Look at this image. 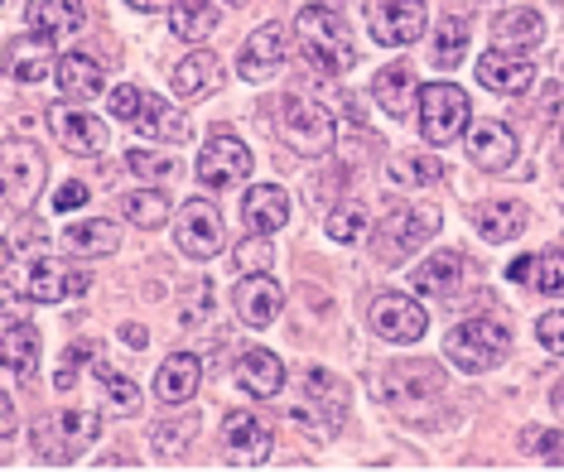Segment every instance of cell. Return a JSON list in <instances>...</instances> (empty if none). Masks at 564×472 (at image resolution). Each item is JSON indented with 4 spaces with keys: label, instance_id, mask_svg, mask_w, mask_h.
<instances>
[{
    "label": "cell",
    "instance_id": "cell-36",
    "mask_svg": "<svg viewBox=\"0 0 564 472\" xmlns=\"http://www.w3.org/2000/svg\"><path fill=\"white\" fill-rule=\"evenodd\" d=\"M97 381H101V395L111 400V410H117V415H135L140 410V391L131 386V376H126V372L97 362Z\"/></svg>",
    "mask_w": 564,
    "mask_h": 472
},
{
    "label": "cell",
    "instance_id": "cell-37",
    "mask_svg": "<svg viewBox=\"0 0 564 472\" xmlns=\"http://www.w3.org/2000/svg\"><path fill=\"white\" fill-rule=\"evenodd\" d=\"M367 232H371V217H367L362 202H343V208L328 217V237L343 241V246H357Z\"/></svg>",
    "mask_w": 564,
    "mask_h": 472
},
{
    "label": "cell",
    "instance_id": "cell-22",
    "mask_svg": "<svg viewBox=\"0 0 564 472\" xmlns=\"http://www.w3.org/2000/svg\"><path fill=\"white\" fill-rule=\"evenodd\" d=\"M241 217H247L251 232L271 237V232H280V227L290 222V194L280 184H256L251 194L241 198Z\"/></svg>",
    "mask_w": 564,
    "mask_h": 472
},
{
    "label": "cell",
    "instance_id": "cell-26",
    "mask_svg": "<svg viewBox=\"0 0 564 472\" xmlns=\"http://www.w3.org/2000/svg\"><path fill=\"white\" fill-rule=\"evenodd\" d=\"M217 83H223V63L208 48H198V54H188L184 63L174 68V92L184 101H203L217 92Z\"/></svg>",
    "mask_w": 564,
    "mask_h": 472
},
{
    "label": "cell",
    "instance_id": "cell-43",
    "mask_svg": "<svg viewBox=\"0 0 564 472\" xmlns=\"http://www.w3.org/2000/svg\"><path fill=\"white\" fill-rule=\"evenodd\" d=\"M304 386H310L314 400L333 405V410H343V405H348V386H343L338 376H328L324 366H310V372H304Z\"/></svg>",
    "mask_w": 564,
    "mask_h": 472
},
{
    "label": "cell",
    "instance_id": "cell-3",
    "mask_svg": "<svg viewBox=\"0 0 564 472\" xmlns=\"http://www.w3.org/2000/svg\"><path fill=\"white\" fill-rule=\"evenodd\" d=\"M473 107H468V92L454 83H430L420 87V131H425L430 145H448L458 140V131L468 125Z\"/></svg>",
    "mask_w": 564,
    "mask_h": 472
},
{
    "label": "cell",
    "instance_id": "cell-25",
    "mask_svg": "<svg viewBox=\"0 0 564 472\" xmlns=\"http://www.w3.org/2000/svg\"><path fill=\"white\" fill-rule=\"evenodd\" d=\"M54 83L63 87V97H68V101H93V97H101V87H107V73H101L97 58L68 54V58H58Z\"/></svg>",
    "mask_w": 564,
    "mask_h": 472
},
{
    "label": "cell",
    "instance_id": "cell-27",
    "mask_svg": "<svg viewBox=\"0 0 564 472\" xmlns=\"http://www.w3.org/2000/svg\"><path fill=\"white\" fill-rule=\"evenodd\" d=\"M473 222H478V232L487 241H517L525 232V222H531V212H525V202H517V198H497V202H482V208L473 212Z\"/></svg>",
    "mask_w": 564,
    "mask_h": 472
},
{
    "label": "cell",
    "instance_id": "cell-2",
    "mask_svg": "<svg viewBox=\"0 0 564 472\" xmlns=\"http://www.w3.org/2000/svg\"><path fill=\"white\" fill-rule=\"evenodd\" d=\"M507 348H511V333L502 323H492V318L458 323L454 333H448V342H444L448 362H454L458 372H492V366L507 356Z\"/></svg>",
    "mask_w": 564,
    "mask_h": 472
},
{
    "label": "cell",
    "instance_id": "cell-39",
    "mask_svg": "<svg viewBox=\"0 0 564 472\" xmlns=\"http://www.w3.org/2000/svg\"><path fill=\"white\" fill-rule=\"evenodd\" d=\"M237 271L241 275H265L271 271V261H275V251H271V237H261V232H251L247 241H237Z\"/></svg>",
    "mask_w": 564,
    "mask_h": 472
},
{
    "label": "cell",
    "instance_id": "cell-49",
    "mask_svg": "<svg viewBox=\"0 0 564 472\" xmlns=\"http://www.w3.org/2000/svg\"><path fill=\"white\" fill-rule=\"evenodd\" d=\"M531 265H535V256H521V261H511V279H517V285H525V279H531Z\"/></svg>",
    "mask_w": 564,
    "mask_h": 472
},
{
    "label": "cell",
    "instance_id": "cell-10",
    "mask_svg": "<svg viewBox=\"0 0 564 472\" xmlns=\"http://www.w3.org/2000/svg\"><path fill=\"white\" fill-rule=\"evenodd\" d=\"M48 117V131H54V140L63 150H73V155H107V145H111V135H107V125H101L97 117H87V111H78L73 101H58V107H48L44 111Z\"/></svg>",
    "mask_w": 564,
    "mask_h": 472
},
{
    "label": "cell",
    "instance_id": "cell-53",
    "mask_svg": "<svg viewBox=\"0 0 564 472\" xmlns=\"http://www.w3.org/2000/svg\"><path fill=\"white\" fill-rule=\"evenodd\" d=\"M555 405H560V410H564V386H560V391H555Z\"/></svg>",
    "mask_w": 564,
    "mask_h": 472
},
{
    "label": "cell",
    "instance_id": "cell-17",
    "mask_svg": "<svg viewBox=\"0 0 564 472\" xmlns=\"http://www.w3.org/2000/svg\"><path fill=\"white\" fill-rule=\"evenodd\" d=\"M280 63H285V30H280V24H261V30L241 44L237 73L247 83H265V78H275L280 73Z\"/></svg>",
    "mask_w": 564,
    "mask_h": 472
},
{
    "label": "cell",
    "instance_id": "cell-55",
    "mask_svg": "<svg viewBox=\"0 0 564 472\" xmlns=\"http://www.w3.org/2000/svg\"><path fill=\"white\" fill-rule=\"evenodd\" d=\"M324 6H333V0H324Z\"/></svg>",
    "mask_w": 564,
    "mask_h": 472
},
{
    "label": "cell",
    "instance_id": "cell-23",
    "mask_svg": "<svg viewBox=\"0 0 564 472\" xmlns=\"http://www.w3.org/2000/svg\"><path fill=\"white\" fill-rule=\"evenodd\" d=\"M237 386L271 400V395H280V386H285V362L265 348H247L237 356Z\"/></svg>",
    "mask_w": 564,
    "mask_h": 472
},
{
    "label": "cell",
    "instance_id": "cell-14",
    "mask_svg": "<svg viewBox=\"0 0 564 472\" xmlns=\"http://www.w3.org/2000/svg\"><path fill=\"white\" fill-rule=\"evenodd\" d=\"M371 328L387 342H420L430 328V314L405 295H377L371 299Z\"/></svg>",
    "mask_w": 564,
    "mask_h": 472
},
{
    "label": "cell",
    "instance_id": "cell-32",
    "mask_svg": "<svg viewBox=\"0 0 564 472\" xmlns=\"http://www.w3.org/2000/svg\"><path fill=\"white\" fill-rule=\"evenodd\" d=\"M131 125L140 135H150V140H184L188 135V121L178 117L164 97H145V107H140V117Z\"/></svg>",
    "mask_w": 564,
    "mask_h": 472
},
{
    "label": "cell",
    "instance_id": "cell-31",
    "mask_svg": "<svg viewBox=\"0 0 564 472\" xmlns=\"http://www.w3.org/2000/svg\"><path fill=\"white\" fill-rule=\"evenodd\" d=\"M170 30H174V40H208L217 30V6L213 0H174Z\"/></svg>",
    "mask_w": 564,
    "mask_h": 472
},
{
    "label": "cell",
    "instance_id": "cell-44",
    "mask_svg": "<svg viewBox=\"0 0 564 472\" xmlns=\"http://www.w3.org/2000/svg\"><path fill=\"white\" fill-rule=\"evenodd\" d=\"M535 338H541V348L550 356H564V309H550L535 318Z\"/></svg>",
    "mask_w": 564,
    "mask_h": 472
},
{
    "label": "cell",
    "instance_id": "cell-51",
    "mask_svg": "<svg viewBox=\"0 0 564 472\" xmlns=\"http://www.w3.org/2000/svg\"><path fill=\"white\" fill-rule=\"evenodd\" d=\"M121 342H131V348H145V328H140V323H126V328H121Z\"/></svg>",
    "mask_w": 564,
    "mask_h": 472
},
{
    "label": "cell",
    "instance_id": "cell-21",
    "mask_svg": "<svg viewBox=\"0 0 564 472\" xmlns=\"http://www.w3.org/2000/svg\"><path fill=\"white\" fill-rule=\"evenodd\" d=\"M198 381H203V362L194 352H174L164 356V366L155 372V395L164 405H188L198 395Z\"/></svg>",
    "mask_w": 564,
    "mask_h": 472
},
{
    "label": "cell",
    "instance_id": "cell-13",
    "mask_svg": "<svg viewBox=\"0 0 564 472\" xmlns=\"http://www.w3.org/2000/svg\"><path fill=\"white\" fill-rule=\"evenodd\" d=\"M223 443H227V458L232 468H261L271 458V429L261 425L251 410H227L223 419Z\"/></svg>",
    "mask_w": 564,
    "mask_h": 472
},
{
    "label": "cell",
    "instance_id": "cell-34",
    "mask_svg": "<svg viewBox=\"0 0 564 472\" xmlns=\"http://www.w3.org/2000/svg\"><path fill=\"white\" fill-rule=\"evenodd\" d=\"M387 174L395 178L401 188H425V184H434L444 169H440V160L434 155H391L387 160Z\"/></svg>",
    "mask_w": 564,
    "mask_h": 472
},
{
    "label": "cell",
    "instance_id": "cell-46",
    "mask_svg": "<svg viewBox=\"0 0 564 472\" xmlns=\"http://www.w3.org/2000/svg\"><path fill=\"white\" fill-rule=\"evenodd\" d=\"M87 198H93V194H87V184H78V178H68V184H63L58 194H54V208H58V212H73V208H83Z\"/></svg>",
    "mask_w": 564,
    "mask_h": 472
},
{
    "label": "cell",
    "instance_id": "cell-8",
    "mask_svg": "<svg viewBox=\"0 0 564 472\" xmlns=\"http://www.w3.org/2000/svg\"><path fill=\"white\" fill-rule=\"evenodd\" d=\"M367 20H371V34L391 48H405L425 34V20H430V6L425 0H371L367 6Z\"/></svg>",
    "mask_w": 564,
    "mask_h": 472
},
{
    "label": "cell",
    "instance_id": "cell-38",
    "mask_svg": "<svg viewBox=\"0 0 564 472\" xmlns=\"http://www.w3.org/2000/svg\"><path fill=\"white\" fill-rule=\"evenodd\" d=\"M188 443H194V419H164V425H155V433H150V449L160 458H178Z\"/></svg>",
    "mask_w": 564,
    "mask_h": 472
},
{
    "label": "cell",
    "instance_id": "cell-9",
    "mask_svg": "<svg viewBox=\"0 0 564 472\" xmlns=\"http://www.w3.org/2000/svg\"><path fill=\"white\" fill-rule=\"evenodd\" d=\"M440 232V212L434 208H395L391 217H381V241H377V256L381 261H401L420 241H430Z\"/></svg>",
    "mask_w": 564,
    "mask_h": 472
},
{
    "label": "cell",
    "instance_id": "cell-7",
    "mask_svg": "<svg viewBox=\"0 0 564 472\" xmlns=\"http://www.w3.org/2000/svg\"><path fill=\"white\" fill-rule=\"evenodd\" d=\"M174 241L188 261H213L217 251H223V212H217L208 198H188L184 212H178Z\"/></svg>",
    "mask_w": 564,
    "mask_h": 472
},
{
    "label": "cell",
    "instance_id": "cell-29",
    "mask_svg": "<svg viewBox=\"0 0 564 472\" xmlns=\"http://www.w3.org/2000/svg\"><path fill=\"white\" fill-rule=\"evenodd\" d=\"M377 101L391 111V117H410V111L420 107V78L405 68V63H395L377 78Z\"/></svg>",
    "mask_w": 564,
    "mask_h": 472
},
{
    "label": "cell",
    "instance_id": "cell-41",
    "mask_svg": "<svg viewBox=\"0 0 564 472\" xmlns=\"http://www.w3.org/2000/svg\"><path fill=\"white\" fill-rule=\"evenodd\" d=\"M525 285H535L541 295H564V251H545V256H535Z\"/></svg>",
    "mask_w": 564,
    "mask_h": 472
},
{
    "label": "cell",
    "instance_id": "cell-42",
    "mask_svg": "<svg viewBox=\"0 0 564 472\" xmlns=\"http://www.w3.org/2000/svg\"><path fill=\"white\" fill-rule=\"evenodd\" d=\"M521 449L525 453H541L550 468H564V433L560 429H525L521 433Z\"/></svg>",
    "mask_w": 564,
    "mask_h": 472
},
{
    "label": "cell",
    "instance_id": "cell-54",
    "mask_svg": "<svg viewBox=\"0 0 564 472\" xmlns=\"http://www.w3.org/2000/svg\"><path fill=\"white\" fill-rule=\"evenodd\" d=\"M232 6H251V0H232Z\"/></svg>",
    "mask_w": 564,
    "mask_h": 472
},
{
    "label": "cell",
    "instance_id": "cell-24",
    "mask_svg": "<svg viewBox=\"0 0 564 472\" xmlns=\"http://www.w3.org/2000/svg\"><path fill=\"white\" fill-rule=\"evenodd\" d=\"M492 40H497V48H507V54H531V48L545 40V20L525 6L502 10V15L492 20Z\"/></svg>",
    "mask_w": 564,
    "mask_h": 472
},
{
    "label": "cell",
    "instance_id": "cell-52",
    "mask_svg": "<svg viewBox=\"0 0 564 472\" xmlns=\"http://www.w3.org/2000/svg\"><path fill=\"white\" fill-rule=\"evenodd\" d=\"M126 6H135V10H160V6H174V0H126Z\"/></svg>",
    "mask_w": 564,
    "mask_h": 472
},
{
    "label": "cell",
    "instance_id": "cell-33",
    "mask_svg": "<svg viewBox=\"0 0 564 472\" xmlns=\"http://www.w3.org/2000/svg\"><path fill=\"white\" fill-rule=\"evenodd\" d=\"M468 54V24L458 20V15H448L440 30H434V48H430V58H434V68H458Z\"/></svg>",
    "mask_w": 564,
    "mask_h": 472
},
{
    "label": "cell",
    "instance_id": "cell-48",
    "mask_svg": "<svg viewBox=\"0 0 564 472\" xmlns=\"http://www.w3.org/2000/svg\"><path fill=\"white\" fill-rule=\"evenodd\" d=\"M44 73H48V68H44L40 58H34V63H20V68H15V83H40Z\"/></svg>",
    "mask_w": 564,
    "mask_h": 472
},
{
    "label": "cell",
    "instance_id": "cell-6",
    "mask_svg": "<svg viewBox=\"0 0 564 472\" xmlns=\"http://www.w3.org/2000/svg\"><path fill=\"white\" fill-rule=\"evenodd\" d=\"M44 178H48V164L40 155V145L10 140L6 155H0V188H6L10 208H24V202H34V194L44 188Z\"/></svg>",
    "mask_w": 564,
    "mask_h": 472
},
{
    "label": "cell",
    "instance_id": "cell-45",
    "mask_svg": "<svg viewBox=\"0 0 564 472\" xmlns=\"http://www.w3.org/2000/svg\"><path fill=\"white\" fill-rule=\"evenodd\" d=\"M140 107H145V97H140V87H117V92H111V117L135 121V117H140Z\"/></svg>",
    "mask_w": 564,
    "mask_h": 472
},
{
    "label": "cell",
    "instance_id": "cell-1",
    "mask_svg": "<svg viewBox=\"0 0 564 472\" xmlns=\"http://www.w3.org/2000/svg\"><path fill=\"white\" fill-rule=\"evenodd\" d=\"M294 30H300V48L324 73H333V78H343V73L357 63L352 34H348V24H343V15L333 6H304L300 20H294Z\"/></svg>",
    "mask_w": 564,
    "mask_h": 472
},
{
    "label": "cell",
    "instance_id": "cell-11",
    "mask_svg": "<svg viewBox=\"0 0 564 472\" xmlns=\"http://www.w3.org/2000/svg\"><path fill=\"white\" fill-rule=\"evenodd\" d=\"M251 174V150L232 131H213V140L198 155V184L203 188H227Z\"/></svg>",
    "mask_w": 564,
    "mask_h": 472
},
{
    "label": "cell",
    "instance_id": "cell-47",
    "mask_svg": "<svg viewBox=\"0 0 564 472\" xmlns=\"http://www.w3.org/2000/svg\"><path fill=\"white\" fill-rule=\"evenodd\" d=\"M87 356H93V342H73V348L63 352V366H68V372H78Z\"/></svg>",
    "mask_w": 564,
    "mask_h": 472
},
{
    "label": "cell",
    "instance_id": "cell-12",
    "mask_svg": "<svg viewBox=\"0 0 564 472\" xmlns=\"http://www.w3.org/2000/svg\"><path fill=\"white\" fill-rule=\"evenodd\" d=\"M83 289H87V275L73 271V265L58 256H34L30 271H24V295L34 304H63V299L83 295Z\"/></svg>",
    "mask_w": 564,
    "mask_h": 472
},
{
    "label": "cell",
    "instance_id": "cell-15",
    "mask_svg": "<svg viewBox=\"0 0 564 472\" xmlns=\"http://www.w3.org/2000/svg\"><path fill=\"white\" fill-rule=\"evenodd\" d=\"M280 304H285V289L275 285L271 275H241L232 289V309L247 328H265L280 318Z\"/></svg>",
    "mask_w": 564,
    "mask_h": 472
},
{
    "label": "cell",
    "instance_id": "cell-5",
    "mask_svg": "<svg viewBox=\"0 0 564 472\" xmlns=\"http://www.w3.org/2000/svg\"><path fill=\"white\" fill-rule=\"evenodd\" d=\"M280 131H285V140L294 150H304V155H328L333 150V117L318 101L310 97H285L280 101Z\"/></svg>",
    "mask_w": 564,
    "mask_h": 472
},
{
    "label": "cell",
    "instance_id": "cell-4",
    "mask_svg": "<svg viewBox=\"0 0 564 472\" xmlns=\"http://www.w3.org/2000/svg\"><path fill=\"white\" fill-rule=\"evenodd\" d=\"M97 429L101 425L93 410H63L54 419H44V429L34 433V449H40L44 463H73L97 439Z\"/></svg>",
    "mask_w": 564,
    "mask_h": 472
},
{
    "label": "cell",
    "instance_id": "cell-20",
    "mask_svg": "<svg viewBox=\"0 0 564 472\" xmlns=\"http://www.w3.org/2000/svg\"><path fill=\"white\" fill-rule=\"evenodd\" d=\"M468 155L478 169H511V160H517V135H511V125L502 121H478L468 131Z\"/></svg>",
    "mask_w": 564,
    "mask_h": 472
},
{
    "label": "cell",
    "instance_id": "cell-16",
    "mask_svg": "<svg viewBox=\"0 0 564 472\" xmlns=\"http://www.w3.org/2000/svg\"><path fill=\"white\" fill-rule=\"evenodd\" d=\"M24 20H30L34 40L63 44V40H73V34L87 24V6H83V0H30Z\"/></svg>",
    "mask_w": 564,
    "mask_h": 472
},
{
    "label": "cell",
    "instance_id": "cell-40",
    "mask_svg": "<svg viewBox=\"0 0 564 472\" xmlns=\"http://www.w3.org/2000/svg\"><path fill=\"white\" fill-rule=\"evenodd\" d=\"M126 164H131L140 178H150V184H170V178L184 169V164H178L174 155H155V150H131V155H126Z\"/></svg>",
    "mask_w": 564,
    "mask_h": 472
},
{
    "label": "cell",
    "instance_id": "cell-28",
    "mask_svg": "<svg viewBox=\"0 0 564 472\" xmlns=\"http://www.w3.org/2000/svg\"><path fill=\"white\" fill-rule=\"evenodd\" d=\"M415 295H454L464 285V256L458 251H440V256L420 261V271H410Z\"/></svg>",
    "mask_w": 564,
    "mask_h": 472
},
{
    "label": "cell",
    "instance_id": "cell-18",
    "mask_svg": "<svg viewBox=\"0 0 564 472\" xmlns=\"http://www.w3.org/2000/svg\"><path fill=\"white\" fill-rule=\"evenodd\" d=\"M478 83L487 87V92H497V97H521V92H531L535 68H531V63H525L521 54L492 48V54L478 58Z\"/></svg>",
    "mask_w": 564,
    "mask_h": 472
},
{
    "label": "cell",
    "instance_id": "cell-35",
    "mask_svg": "<svg viewBox=\"0 0 564 472\" xmlns=\"http://www.w3.org/2000/svg\"><path fill=\"white\" fill-rule=\"evenodd\" d=\"M126 217H131L135 227H145V232H155V227L170 222V198H164L160 188H140V194H126Z\"/></svg>",
    "mask_w": 564,
    "mask_h": 472
},
{
    "label": "cell",
    "instance_id": "cell-50",
    "mask_svg": "<svg viewBox=\"0 0 564 472\" xmlns=\"http://www.w3.org/2000/svg\"><path fill=\"white\" fill-rule=\"evenodd\" d=\"M0 415H6V429H0V433H6V439H15V400H10V395L0 400Z\"/></svg>",
    "mask_w": 564,
    "mask_h": 472
},
{
    "label": "cell",
    "instance_id": "cell-30",
    "mask_svg": "<svg viewBox=\"0 0 564 472\" xmlns=\"http://www.w3.org/2000/svg\"><path fill=\"white\" fill-rule=\"evenodd\" d=\"M117 227L93 217V222H73L68 232H63V251H73V256H111L117 251Z\"/></svg>",
    "mask_w": 564,
    "mask_h": 472
},
{
    "label": "cell",
    "instance_id": "cell-19",
    "mask_svg": "<svg viewBox=\"0 0 564 472\" xmlns=\"http://www.w3.org/2000/svg\"><path fill=\"white\" fill-rule=\"evenodd\" d=\"M0 366H6V386L40 372V333H34V323H15V318L6 323V333H0Z\"/></svg>",
    "mask_w": 564,
    "mask_h": 472
}]
</instances>
